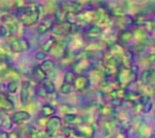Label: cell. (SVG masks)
Here are the masks:
<instances>
[{
    "label": "cell",
    "mask_w": 155,
    "mask_h": 138,
    "mask_svg": "<svg viewBox=\"0 0 155 138\" xmlns=\"http://www.w3.org/2000/svg\"><path fill=\"white\" fill-rule=\"evenodd\" d=\"M56 39L54 37V36H51L49 37V39H47L42 45H41V50L43 52L47 53L51 51V49L52 48V47L54 46V44L56 43Z\"/></svg>",
    "instance_id": "cell-19"
},
{
    "label": "cell",
    "mask_w": 155,
    "mask_h": 138,
    "mask_svg": "<svg viewBox=\"0 0 155 138\" xmlns=\"http://www.w3.org/2000/svg\"><path fill=\"white\" fill-rule=\"evenodd\" d=\"M19 138H21V137H19Z\"/></svg>",
    "instance_id": "cell-36"
},
{
    "label": "cell",
    "mask_w": 155,
    "mask_h": 138,
    "mask_svg": "<svg viewBox=\"0 0 155 138\" xmlns=\"http://www.w3.org/2000/svg\"><path fill=\"white\" fill-rule=\"evenodd\" d=\"M30 48V43L26 38L15 39L11 42L10 49L12 52L21 53L27 51Z\"/></svg>",
    "instance_id": "cell-6"
},
{
    "label": "cell",
    "mask_w": 155,
    "mask_h": 138,
    "mask_svg": "<svg viewBox=\"0 0 155 138\" xmlns=\"http://www.w3.org/2000/svg\"><path fill=\"white\" fill-rule=\"evenodd\" d=\"M14 105L8 97L4 93H0V110L8 111L13 110Z\"/></svg>",
    "instance_id": "cell-14"
},
{
    "label": "cell",
    "mask_w": 155,
    "mask_h": 138,
    "mask_svg": "<svg viewBox=\"0 0 155 138\" xmlns=\"http://www.w3.org/2000/svg\"><path fill=\"white\" fill-rule=\"evenodd\" d=\"M19 135H18V134L17 132H15V131H13V132L11 133L10 134H9L8 136V138H19Z\"/></svg>",
    "instance_id": "cell-32"
},
{
    "label": "cell",
    "mask_w": 155,
    "mask_h": 138,
    "mask_svg": "<svg viewBox=\"0 0 155 138\" xmlns=\"http://www.w3.org/2000/svg\"><path fill=\"white\" fill-rule=\"evenodd\" d=\"M133 31H131L130 30H123L120 33L119 36H118V40L119 42L118 44H120V45H127L128 44L130 41L133 39Z\"/></svg>",
    "instance_id": "cell-15"
},
{
    "label": "cell",
    "mask_w": 155,
    "mask_h": 138,
    "mask_svg": "<svg viewBox=\"0 0 155 138\" xmlns=\"http://www.w3.org/2000/svg\"><path fill=\"white\" fill-rule=\"evenodd\" d=\"M107 138H116V137H113V136H110V137H109Z\"/></svg>",
    "instance_id": "cell-34"
},
{
    "label": "cell",
    "mask_w": 155,
    "mask_h": 138,
    "mask_svg": "<svg viewBox=\"0 0 155 138\" xmlns=\"http://www.w3.org/2000/svg\"><path fill=\"white\" fill-rule=\"evenodd\" d=\"M30 119V114L27 111L15 112L12 116V119L13 123L17 125H22Z\"/></svg>",
    "instance_id": "cell-12"
},
{
    "label": "cell",
    "mask_w": 155,
    "mask_h": 138,
    "mask_svg": "<svg viewBox=\"0 0 155 138\" xmlns=\"http://www.w3.org/2000/svg\"><path fill=\"white\" fill-rule=\"evenodd\" d=\"M89 67H90V62H89V59L86 57H82L74 64V72L77 75H83V73L87 71Z\"/></svg>",
    "instance_id": "cell-7"
},
{
    "label": "cell",
    "mask_w": 155,
    "mask_h": 138,
    "mask_svg": "<svg viewBox=\"0 0 155 138\" xmlns=\"http://www.w3.org/2000/svg\"><path fill=\"white\" fill-rule=\"evenodd\" d=\"M90 85V80L87 76L84 75H77L75 82L74 83V87L77 91H84L89 88Z\"/></svg>",
    "instance_id": "cell-8"
},
{
    "label": "cell",
    "mask_w": 155,
    "mask_h": 138,
    "mask_svg": "<svg viewBox=\"0 0 155 138\" xmlns=\"http://www.w3.org/2000/svg\"><path fill=\"white\" fill-rule=\"evenodd\" d=\"M54 24V18H51L50 17H46L43 18L39 25L38 26L37 30L39 33H45L49 30H51Z\"/></svg>",
    "instance_id": "cell-11"
},
{
    "label": "cell",
    "mask_w": 155,
    "mask_h": 138,
    "mask_svg": "<svg viewBox=\"0 0 155 138\" xmlns=\"http://www.w3.org/2000/svg\"><path fill=\"white\" fill-rule=\"evenodd\" d=\"M64 121L65 123L68 125H74V126H77L79 125L84 123V119L81 116H78L77 114H73V113H69V114H66L64 117Z\"/></svg>",
    "instance_id": "cell-10"
},
{
    "label": "cell",
    "mask_w": 155,
    "mask_h": 138,
    "mask_svg": "<svg viewBox=\"0 0 155 138\" xmlns=\"http://www.w3.org/2000/svg\"><path fill=\"white\" fill-rule=\"evenodd\" d=\"M36 94H37V95L39 97H40V98H46L47 95H48L46 91L45 90V88H44L42 85L38 87L37 90H36Z\"/></svg>",
    "instance_id": "cell-29"
},
{
    "label": "cell",
    "mask_w": 155,
    "mask_h": 138,
    "mask_svg": "<svg viewBox=\"0 0 155 138\" xmlns=\"http://www.w3.org/2000/svg\"><path fill=\"white\" fill-rule=\"evenodd\" d=\"M142 98V97L140 96L139 93L135 91H126L125 94V98L124 99L127 100L130 102L133 103V104H136V103L140 102V100Z\"/></svg>",
    "instance_id": "cell-20"
},
{
    "label": "cell",
    "mask_w": 155,
    "mask_h": 138,
    "mask_svg": "<svg viewBox=\"0 0 155 138\" xmlns=\"http://www.w3.org/2000/svg\"><path fill=\"white\" fill-rule=\"evenodd\" d=\"M39 14L40 11L38 6H23L18 10V18L23 25L30 27L37 23Z\"/></svg>",
    "instance_id": "cell-1"
},
{
    "label": "cell",
    "mask_w": 155,
    "mask_h": 138,
    "mask_svg": "<svg viewBox=\"0 0 155 138\" xmlns=\"http://www.w3.org/2000/svg\"><path fill=\"white\" fill-rule=\"evenodd\" d=\"M68 45L67 42H56V43L52 47L49 53L54 58L58 59V60H62V59L65 58L66 56L68 55Z\"/></svg>",
    "instance_id": "cell-4"
},
{
    "label": "cell",
    "mask_w": 155,
    "mask_h": 138,
    "mask_svg": "<svg viewBox=\"0 0 155 138\" xmlns=\"http://www.w3.org/2000/svg\"><path fill=\"white\" fill-rule=\"evenodd\" d=\"M9 134L6 131L0 129V138H8Z\"/></svg>",
    "instance_id": "cell-31"
},
{
    "label": "cell",
    "mask_w": 155,
    "mask_h": 138,
    "mask_svg": "<svg viewBox=\"0 0 155 138\" xmlns=\"http://www.w3.org/2000/svg\"><path fill=\"white\" fill-rule=\"evenodd\" d=\"M100 112L102 116H106V117H110L115 115L114 109L113 107H108V106H103L100 109Z\"/></svg>",
    "instance_id": "cell-25"
},
{
    "label": "cell",
    "mask_w": 155,
    "mask_h": 138,
    "mask_svg": "<svg viewBox=\"0 0 155 138\" xmlns=\"http://www.w3.org/2000/svg\"><path fill=\"white\" fill-rule=\"evenodd\" d=\"M8 91L10 93H15L18 90V84H17V82L12 81L8 84L7 86Z\"/></svg>",
    "instance_id": "cell-27"
},
{
    "label": "cell",
    "mask_w": 155,
    "mask_h": 138,
    "mask_svg": "<svg viewBox=\"0 0 155 138\" xmlns=\"http://www.w3.org/2000/svg\"><path fill=\"white\" fill-rule=\"evenodd\" d=\"M77 74L74 72V70H68L64 74V83L70 85H74V83L77 78Z\"/></svg>",
    "instance_id": "cell-21"
},
{
    "label": "cell",
    "mask_w": 155,
    "mask_h": 138,
    "mask_svg": "<svg viewBox=\"0 0 155 138\" xmlns=\"http://www.w3.org/2000/svg\"><path fill=\"white\" fill-rule=\"evenodd\" d=\"M42 85L45 90L46 91L47 94H53L55 91V85L51 79H46L42 83Z\"/></svg>",
    "instance_id": "cell-24"
},
{
    "label": "cell",
    "mask_w": 155,
    "mask_h": 138,
    "mask_svg": "<svg viewBox=\"0 0 155 138\" xmlns=\"http://www.w3.org/2000/svg\"><path fill=\"white\" fill-rule=\"evenodd\" d=\"M12 119L5 111L0 110V127L10 129L12 127Z\"/></svg>",
    "instance_id": "cell-17"
},
{
    "label": "cell",
    "mask_w": 155,
    "mask_h": 138,
    "mask_svg": "<svg viewBox=\"0 0 155 138\" xmlns=\"http://www.w3.org/2000/svg\"><path fill=\"white\" fill-rule=\"evenodd\" d=\"M101 33H102V27L98 26V24L91 25L86 31V36L91 39H95L99 37Z\"/></svg>",
    "instance_id": "cell-13"
},
{
    "label": "cell",
    "mask_w": 155,
    "mask_h": 138,
    "mask_svg": "<svg viewBox=\"0 0 155 138\" xmlns=\"http://www.w3.org/2000/svg\"><path fill=\"white\" fill-rule=\"evenodd\" d=\"M56 110L49 104H45V105L42 106V109H41V115L43 117H51V116H54Z\"/></svg>",
    "instance_id": "cell-18"
},
{
    "label": "cell",
    "mask_w": 155,
    "mask_h": 138,
    "mask_svg": "<svg viewBox=\"0 0 155 138\" xmlns=\"http://www.w3.org/2000/svg\"><path fill=\"white\" fill-rule=\"evenodd\" d=\"M46 57H47L46 53L43 52V51H38V52L36 54V55H35V57L39 60H43L44 59L46 58Z\"/></svg>",
    "instance_id": "cell-30"
},
{
    "label": "cell",
    "mask_w": 155,
    "mask_h": 138,
    "mask_svg": "<svg viewBox=\"0 0 155 138\" xmlns=\"http://www.w3.org/2000/svg\"><path fill=\"white\" fill-rule=\"evenodd\" d=\"M72 85H70L66 84V83H63L61 87V92L64 95H68L72 90Z\"/></svg>",
    "instance_id": "cell-28"
},
{
    "label": "cell",
    "mask_w": 155,
    "mask_h": 138,
    "mask_svg": "<svg viewBox=\"0 0 155 138\" xmlns=\"http://www.w3.org/2000/svg\"><path fill=\"white\" fill-rule=\"evenodd\" d=\"M137 75L138 68L136 66H132L129 69L120 67L116 75V81L120 88L125 89L129 85L136 81Z\"/></svg>",
    "instance_id": "cell-2"
},
{
    "label": "cell",
    "mask_w": 155,
    "mask_h": 138,
    "mask_svg": "<svg viewBox=\"0 0 155 138\" xmlns=\"http://www.w3.org/2000/svg\"><path fill=\"white\" fill-rule=\"evenodd\" d=\"M56 138H66V137H64V134H59V135L58 134L57 137Z\"/></svg>",
    "instance_id": "cell-33"
},
{
    "label": "cell",
    "mask_w": 155,
    "mask_h": 138,
    "mask_svg": "<svg viewBox=\"0 0 155 138\" xmlns=\"http://www.w3.org/2000/svg\"><path fill=\"white\" fill-rule=\"evenodd\" d=\"M30 84L29 82H24L22 85L21 92V102L27 105L29 102V97H30Z\"/></svg>",
    "instance_id": "cell-16"
},
{
    "label": "cell",
    "mask_w": 155,
    "mask_h": 138,
    "mask_svg": "<svg viewBox=\"0 0 155 138\" xmlns=\"http://www.w3.org/2000/svg\"><path fill=\"white\" fill-rule=\"evenodd\" d=\"M62 129V121L60 117L53 116L49 118L45 125V133L48 137H54Z\"/></svg>",
    "instance_id": "cell-3"
},
{
    "label": "cell",
    "mask_w": 155,
    "mask_h": 138,
    "mask_svg": "<svg viewBox=\"0 0 155 138\" xmlns=\"http://www.w3.org/2000/svg\"><path fill=\"white\" fill-rule=\"evenodd\" d=\"M74 23L68 21L61 24H54L52 27V31L54 34L59 35V36H66L70 34L71 32H73L74 27Z\"/></svg>",
    "instance_id": "cell-5"
},
{
    "label": "cell",
    "mask_w": 155,
    "mask_h": 138,
    "mask_svg": "<svg viewBox=\"0 0 155 138\" xmlns=\"http://www.w3.org/2000/svg\"><path fill=\"white\" fill-rule=\"evenodd\" d=\"M2 27V24H1V23H0V27Z\"/></svg>",
    "instance_id": "cell-35"
},
{
    "label": "cell",
    "mask_w": 155,
    "mask_h": 138,
    "mask_svg": "<svg viewBox=\"0 0 155 138\" xmlns=\"http://www.w3.org/2000/svg\"><path fill=\"white\" fill-rule=\"evenodd\" d=\"M30 138H48L46 133L42 131V130H33L30 132Z\"/></svg>",
    "instance_id": "cell-26"
},
{
    "label": "cell",
    "mask_w": 155,
    "mask_h": 138,
    "mask_svg": "<svg viewBox=\"0 0 155 138\" xmlns=\"http://www.w3.org/2000/svg\"><path fill=\"white\" fill-rule=\"evenodd\" d=\"M31 75L33 79L37 83H42L47 79V73L40 67L39 65L33 68Z\"/></svg>",
    "instance_id": "cell-9"
},
{
    "label": "cell",
    "mask_w": 155,
    "mask_h": 138,
    "mask_svg": "<svg viewBox=\"0 0 155 138\" xmlns=\"http://www.w3.org/2000/svg\"><path fill=\"white\" fill-rule=\"evenodd\" d=\"M2 74L6 79L10 80L11 82L12 81L16 82V80L18 79H19L20 77L19 74H18L15 69H11V68H8L7 70L5 71Z\"/></svg>",
    "instance_id": "cell-22"
},
{
    "label": "cell",
    "mask_w": 155,
    "mask_h": 138,
    "mask_svg": "<svg viewBox=\"0 0 155 138\" xmlns=\"http://www.w3.org/2000/svg\"><path fill=\"white\" fill-rule=\"evenodd\" d=\"M39 66L47 73L48 72H50V71H51L54 69V66H55V64H54V62L53 60H51V59H47V60H43V62Z\"/></svg>",
    "instance_id": "cell-23"
}]
</instances>
